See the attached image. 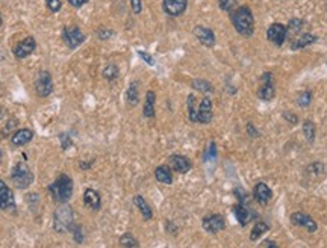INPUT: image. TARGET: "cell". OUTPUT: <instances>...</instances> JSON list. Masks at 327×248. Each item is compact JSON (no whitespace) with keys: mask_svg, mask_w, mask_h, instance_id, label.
I'll return each mask as SVG.
<instances>
[{"mask_svg":"<svg viewBox=\"0 0 327 248\" xmlns=\"http://www.w3.org/2000/svg\"><path fill=\"white\" fill-rule=\"evenodd\" d=\"M230 20L235 30L242 36H252L254 32V15L248 6H238L230 12Z\"/></svg>","mask_w":327,"mask_h":248,"instance_id":"1","label":"cell"},{"mask_svg":"<svg viewBox=\"0 0 327 248\" xmlns=\"http://www.w3.org/2000/svg\"><path fill=\"white\" fill-rule=\"evenodd\" d=\"M47 189L54 203L67 205L73 195V180L67 174H60L52 185H48Z\"/></svg>","mask_w":327,"mask_h":248,"instance_id":"2","label":"cell"},{"mask_svg":"<svg viewBox=\"0 0 327 248\" xmlns=\"http://www.w3.org/2000/svg\"><path fill=\"white\" fill-rule=\"evenodd\" d=\"M74 224L73 209L67 205H61L53 214V229L58 233H67Z\"/></svg>","mask_w":327,"mask_h":248,"instance_id":"3","label":"cell"},{"mask_svg":"<svg viewBox=\"0 0 327 248\" xmlns=\"http://www.w3.org/2000/svg\"><path fill=\"white\" fill-rule=\"evenodd\" d=\"M34 173L26 162H17L11 171V180L18 189H28L34 183Z\"/></svg>","mask_w":327,"mask_h":248,"instance_id":"4","label":"cell"},{"mask_svg":"<svg viewBox=\"0 0 327 248\" xmlns=\"http://www.w3.org/2000/svg\"><path fill=\"white\" fill-rule=\"evenodd\" d=\"M34 89L36 92L38 97L44 98V97H48L53 91V80H52V74L46 70H41L36 77H35V82H34Z\"/></svg>","mask_w":327,"mask_h":248,"instance_id":"5","label":"cell"},{"mask_svg":"<svg viewBox=\"0 0 327 248\" xmlns=\"http://www.w3.org/2000/svg\"><path fill=\"white\" fill-rule=\"evenodd\" d=\"M62 39L66 42V45L68 48H78L84 41H85V35L84 32L80 30L79 26L76 24H72V26H66L64 30H62Z\"/></svg>","mask_w":327,"mask_h":248,"instance_id":"6","label":"cell"},{"mask_svg":"<svg viewBox=\"0 0 327 248\" xmlns=\"http://www.w3.org/2000/svg\"><path fill=\"white\" fill-rule=\"evenodd\" d=\"M258 97L264 102H270L274 98L276 95V88H274V82H272V73H264L260 76V86L258 89Z\"/></svg>","mask_w":327,"mask_h":248,"instance_id":"7","label":"cell"},{"mask_svg":"<svg viewBox=\"0 0 327 248\" xmlns=\"http://www.w3.org/2000/svg\"><path fill=\"white\" fill-rule=\"evenodd\" d=\"M288 38V30L286 26L282 23H272L266 29V39L274 44L276 47H282L285 44V39Z\"/></svg>","mask_w":327,"mask_h":248,"instance_id":"8","label":"cell"},{"mask_svg":"<svg viewBox=\"0 0 327 248\" xmlns=\"http://www.w3.org/2000/svg\"><path fill=\"white\" fill-rule=\"evenodd\" d=\"M36 48V41L34 36H26L24 39H22L20 42H17L12 48V53L16 56V59H24L28 56H30Z\"/></svg>","mask_w":327,"mask_h":248,"instance_id":"9","label":"cell"},{"mask_svg":"<svg viewBox=\"0 0 327 248\" xmlns=\"http://www.w3.org/2000/svg\"><path fill=\"white\" fill-rule=\"evenodd\" d=\"M202 227L203 230H206L208 233L210 235H215L218 232H222L226 229V221H224V217L220 215V214H212V215H208L202 220Z\"/></svg>","mask_w":327,"mask_h":248,"instance_id":"10","label":"cell"},{"mask_svg":"<svg viewBox=\"0 0 327 248\" xmlns=\"http://www.w3.org/2000/svg\"><path fill=\"white\" fill-rule=\"evenodd\" d=\"M188 8V0H162V9L170 17H180Z\"/></svg>","mask_w":327,"mask_h":248,"instance_id":"11","label":"cell"},{"mask_svg":"<svg viewBox=\"0 0 327 248\" xmlns=\"http://www.w3.org/2000/svg\"><path fill=\"white\" fill-rule=\"evenodd\" d=\"M214 118V108L212 100L209 97H203L202 102L197 108V123L200 124H209Z\"/></svg>","mask_w":327,"mask_h":248,"instance_id":"12","label":"cell"},{"mask_svg":"<svg viewBox=\"0 0 327 248\" xmlns=\"http://www.w3.org/2000/svg\"><path fill=\"white\" fill-rule=\"evenodd\" d=\"M232 211H234V214H235L236 221H238L240 226H242V227H246V226L252 221V218L256 217L248 203H240V202H238V203L232 208Z\"/></svg>","mask_w":327,"mask_h":248,"instance_id":"13","label":"cell"},{"mask_svg":"<svg viewBox=\"0 0 327 248\" xmlns=\"http://www.w3.org/2000/svg\"><path fill=\"white\" fill-rule=\"evenodd\" d=\"M291 223L294 226H298V227H303L306 229L309 233H315L318 230V226H316V221H314V218L304 212H294L291 215Z\"/></svg>","mask_w":327,"mask_h":248,"instance_id":"14","label":"cell"},{"mask_svg":"<svg viewBox=\"0 0 327 248\" xmlns=\"http://www.w3.org/2000/svg\"><path fill=\"white\" fill-rule=\"evenodd\" d=\"M14 209H16L14 194L4 180H0V211H14Z\"/></svg>","mask_w":327,"mask_h":248,"instance_id":"15","label":"cell"},{"mask_svg":"<svg viewBox=\"0 0 327 248\" xmlns=\"http://www.w3.org/2000/svg\"><path fill=\"white\" fill-rule=\"evenodd\" d=\"M253 195H254V200L260 205V206H265L270 203V200L272 198V191L268 188L266 183L264 182H258L254 189H253Z\"/></svg>","mask_w":327,"mask_h":248,"instance_id":"16","label":"cell"},{"mask_svg":"<svg viewBox=\"0 0 327 248\" xmlns=\"http://www.w3.org/2000/svg\"><path fill=\"white\" fill-rule=\"evenodd\" d=\"M192 164L186 156L182 155H172L170 156V168L179 174H186L191 170Z\"/></svg>","mask_w":327,"mask_h":248,"instance_id":"17","label":"cell"},{"mask_svg":"<svg viewBox=\"0 0 327 248\" xmlns=\"http://www.w3.org/2000/svg\"><path fill=\"white\" fill-rule=\"evenodd\" d=\"M194 35L196 38L200 41V44H203L204 47H214L215 45V33L212 32V29L204 27V26H196L194 27Z\"/></svg>","mask_w":327,"mask_h":248,"instance_id":"18","label":"cell"},{"mask_svg":"<svg viewBox=\"0 0 327 248\" xmlns=\"http://www.w3.org/2000/svg\"><path fill=\"white\" fill-rule=\"evenodd\" d=\"M84 203L85 206H88L90 209L92 211H98L102 208V198H100V194L91 188L85 189L84 192Z\"/></svg>","mask_w":327,"mask_h":248,"instance_id":"19","label":"cell"},{"mask_svg":"<svg viewBox=\"0 0 327 248\" xmlns=\"http://www.w3.org/2000/svg\"><path fill=\"white\" fill-rule=\"evenodd\" d=\"M34 138V132L30 129H20L17 132L12 133L11 136V144L14 147H23L26 144H29Z\"/></svg>","mask_w":327,"mask_h":248,"instance_id":"20","label":"cell"},{"mask_svg":"<svg viewBox=\"0 0 327 248\" xmlns=\"http://www.w3.org/2000/svg\"><path fill=\"white\" fill-rule=\"evenodd\" d=\"M134 205L138 208V211L141 212V215H142V218L146 221H150L153 218V211H152L150 205L146 202V198L142 195H135L134 197Z\"/></svg>","mask_w":327,"mask_h":248,"instance_id":"21","label":"cell"},{"mask_svg":"<svg viewBox=\"0 0 327 248\" xmlns=\"http://www.w3.org/2000/svg\"><path fill=\"white\" fill-rule=\"evenodd\" d=\"M154 177L159 183H164V185L173 183V173H172V168L168 165H159L154 170Z\"/></svg>","mask_w":327,"mask_h":248,"instance_id":"22","label":"cell"},{"mask_svg":"<svg viewBox=\"0 0 327 248\" xmlns=\"http://www.w3.org/2000/svg\"><path fill=\"white\" fill-rule=\"evenodd\" d=\"M318 41V36L316 35H312V33H303L300 38L294 39V42L291 44V50H302L304 47H309L312 44H315Z\"/></svg>","mask_w":327,"mask_h":248,"instance_id":"23","label":"cell"},{"mask_svg":"<svg viewBox=\"0 0 327 248\" xmlns=\"http://www.w3.org/2000/svg\"><path fill=\"white\" fill-rule=\"evenodd\" d=\"M154 103H156V94L154 91H147L146 94V100H144V109L142 114L146 118H154Z\"/></svg>","mask_w":327,"mask_h":248,"instance_id":"24","label":"cell"},{"mask_svg":"<svg viewBox=\"0 0 327 248\" xmlns=\"http://www.w3.org/2000/svg\"><path fill=\"white\" fill-rule=\"evenodd\" d=\"M140 82L134 80L130 82L129 88H128V92H126V100H128V105L129 106H136L140 103Z\"/></svg>","mask_w":327,"mask_h":248,"instance_id":"25","label":"cell"},{"mask_svg":"<svg viewBox=\"0 0 327 248\" xmlns=\"http://www.w3.org/2000/svg\"><path fill=\"white\" fill-rule=\"evenodd\" d=\"M197 98L194 94H190L188 95V100H186V105H188V117H190V121L191 123H197Z\"/></svg>","mask_w":327,"mask_h":248,"instance_id":"26","label":"cell"},{"mask_svg":"<svg viewBox=\"0 0 327 248\" xmlns=\"http://www.w3.org/2000/svg\"><path fill=\"white\" fill-rule=\"evenodd\" d=\"M304 26V21L302 18H291L288 21V26H286V30H288V36H296L297 33L302 32Z\"/></svg>","mask_w":327,"mask_h":248,"instance_id":"27","label":"cell"},{"mask_svg":"<svg viewBox=\"0 0 327 248\" xmlns=\"http://www.w3.org/2000/svg\"><path fill=\"white\" fill-rule=\"evenodd\" d=\"M268 229H270V226L265 223V221H258L256 224H254V227H253V230H252V235H250V241H258L264 233H266L268 232Z\"/></svg>","mask_w":327,"mask_h":248,"instance_id":"28","label":"cell"},{"mask_svg":"<svg viewBox=\"0 0 327 248\" xmlns=\"http://www.w3.org/2000/svg\"><path fill=\"white\" fill-rule=\"evenodd\" d=\"M120 245H122L123 248H138L140 242H138V239H136L130 232H128V233L122 235V238H120Z\"/></svg>","mask_w":327,"mask_h":248,"instance_id":"29","label":"cell"},{"mask_svg":"<svg viewBox=\"0 0 327 248\" xmlns=\"http://www.w3.org/2000/svg\"><path fill=\"white\" fill-rule=\"evenodd\" d=\"M118 76H120V70H118V67H117L116 64H108V65L104 67V70H103V77H104L106 80L112 82V80L118 79Z\"/></svg>","mask_w":327,"mask_h":248,"instance_id":"30","label":"cell"},{"mask_svg":"<svg viewBox=\"0 0 327 248\" xmlns=\"http://www.w3.org/2000/svg\"><path fill=\"white\" fill-rule=\"evenodd\" d=\"M303 133H304V136H306V139H308L309 142H314V141H315L316 127H315V124H314L312 120H306V121L303 123Z\"/></svg>","mask_w":327,"mask_h":248,"instance_id":"31","label":"cell"},{"mask_svg":"<svg viewBox=\"0 0 327 248\" xmlns=\"http://www.w3.org/2000/svg\"><path fill=\"white\" fill-rule=\"evenodd\" d=\"M310 103H312V92L306 89V91L298 92V95H297V105L300 108H308Z\"/></svg>","mask_w":327,"mask_h":248,"instance_id":"32","label":"cell"},{"mask_svg":"<svg viewBox=\"0 0 327 248\" xmlns=\"http://www.w3.org/2000/svg\"><path fill=\"white\" fill-rule=\"evenodd\" d=\"M192 88L200 91V92H204V94H210L214 92V86L208 82V80H202V79H197L192 82Z\"/></svg>","mask_w":327,"mask_h":248,"instance_id":"33","label":"cell"},{"mask_svg":"<svg viewBox=\"0 0 327 248\" xmlns=\"http://www.w3.org/2000/svg\"><path fill=\"white\" fill-rule=\"evenodd\" d=\"M216 159V144L212 141L209 144V147L206 148V152H204V161L206 162H214Z\"/></svg>","mask_w":327,"mask_h":248,"instance_id":"34","label":"cell"},{"mask_svg":"<svg viewBox=\"0 0 327 248\" xmlns=\"http://www.w3.org/2000/svg\"><path fill=\"white\" fill-rule=\"evenodd\" d=\"M68 232L73 235V238H74V241H76L78 244H82V242H84V232H82V227H80L79 224L74 223V224L70 227Z\"/></svg>","mask_w":327,"mask_h":248,"instance_id":"35","label":"cell"},{"mask_svg":"<svg viewBox=\"0 0 327 248\" xmlns=\"http://www.w3.org/2000/svg\"><path fill=\"white\" fill-rule=\"evenodd\" d=\"M216 2H218L220 9H223L226 12H232L234 8L236 6V0H216Z\"/></svg>","mask_w":327,"mask_h":248,"instance_id":"36","label":"cell"},{"mask_svg":"<svg viewBox=\"0 0 327 248\" xmlns=\"http://www.w3.org/2000/svg\"><path fill=\"white\" fill-rule=\"evenodd\" d=\"M114 35V30H111V29H108V27H104V26H102V27H98V30H97V36L102 39V41H106V39H109Z\"/></svg>","mask_w":327,"mask_h":248,"instance_id":"37","label":"cell"},{"mask_svg":"<svg viewBox=\"0 0 327 248\" xmlns=\"http://www.w3.org/2000/svg\"><path fill=\"white\" fill-rule=\"evenodd\" d=\"M46 6L50 9V12H58L62 3H61V0H46Z\"/></svg>","mask_w":327,"mask_h":248,"instance_id":"38","label":"cell"},{"mask_svg":"<svg viewBox=\"0 0 327 248\" xmlns=\"http://www.w3.org/2000/svg\"><path fill=\"white\" fill-rule=\"evenodd\" d=\"M16 126H17V120H14V118H12V120H10V121L6 123V126L2 129V132H0V135H2V138H6V136H8V135L12 132V129H14Z\"/></svg>","mask_w":327,"mask_h":248,"instance_id":"39","label":"cell"},{"mask_svg":"<svg viewBox=\"0 0 327 248\" xmlns=\"http://www.w3.org/2000/svg\"><path fill=\"white\" fill-rule=\"evenodd\" d=\"M282 117H284V120H285L286 123H290V124H292V126H296V124L298 123V117H297L296 114L290 112V111H284V112H282Z\"/></svg>","mask_w":327,"mask_h":248,"instance_id":"40","label":"cell"},{"mask_svg":"<svg viewBox=\"0 0 327 248\" xmlns=\"http://www.w3.org/2000/svg\"><path fill=\"white\" fill-rule=\"evenodd\" d=\"M138 55H140V58H141L146 64H148V65H154V58H153L150 53L142 52V50H138Z\"/></svg>","mask_w":327,"mask_h":248,"instance_id":"41","label":"cell"},{"mask_svg":"<svg viewBox=\"0 0 327 248\" xmlns=\"http://www.w3.org/2000/svg\"><path fill=\"white\" fill-rule=\"evenodd\" d=\"M247 135H248L250 138H259V136H260V132L254 127L253 123H248V124H247Z\"/></svg>","mask_w":327,"mask_h":248,"instance_id":"42","label":"cell"},{"mask_svg":"<svg viewBox=\"0 0 327 248\" xmlns=\"http://www.w3.org/2000/svg\"><path fill=\"white\" fill-rule=\"evenodd\" d=\"M130 6H132V11L134 14H141L142 11V3H141V0H130Z\"/></svg>","mask_w":327,"mask_h":248,"instance_id":"43","label":"cell"},{"mask_svg":"<svg viewBox=\"0 0 327 248\" xmlns=\"http://www.w3.org/2000/svg\"><path fill=\"white\" fill-rule=\"evenodd\" d=\"M67 2L73 6V8H82L84 5H86L90 0H67Z\"/></svg>","mask_w":327,"mask_h":248,"instance_id":"44","label":"cell"},{"mask_svg":"<svg viewBox=\"0 0 327 248\" xmlns=\"http://www.w3.org/2000/svg\"><path fill=\"white\" fill-rule=\"evenodd\" d=\"M60 139L62 141V148H64V150H67V148H68V147L73 144V142H72V139H70V138H67V135H64V133L60 136Z\"/></svg>","mask_w":327,"mask_h":248,"instance_id":"45","label":"cell"},{"mask_svg":"<svg viewBox=\"0 0 327 248\" xmlns=\"http://www.w3.org/2000/svg\"><path fill=\"white\" fill-rule=\"evenodd\" d=\"M92 164H94V161H91V162H80V164H79V167H80L82 170H88V168H90Z\"/></svg>","mask_w":327,"mask_h":248,"instance_id":"46","label":"cell"},{"mask_svg":"<svg viewBox=\"0 0 327 248\" xmlns=\"http://www.w3.org/2000/svg\"><path fill=\"white\" fill-rule=\"evenodd\" d=\"M265 245H266V248H279V247H278V244H276L274 241H268Z\"/></svg>","mask_w":327,"mask_h":248,"instance_id":"47","label":"cell"},{"mask_svg":"<svg viewBox=\"0 0 327 248\" xmlns=\"http://www.w3.org/2000/svg\"><path fill=\"white\" fill-rule=\"evenodd\" d=\"M2 159H4V152L0 150V162H2Z\"/></svg>","mask_w":327,"mask_h":248,"instance_id":"48","label":"cell"},{"mask_svg":"<svg viewBox=\"0 0 327 248\" xmlns=\"http://www.w3.org/2000/svg\"><path fill=\"white\" fill-rule=\"evenodd\" d=\"M2 24H4V20H2V15H0V27H2Z\"/></svg>","mask_w":327,"mask_h":248,"instance_id":"49","label":"cell"}]
</instances>
